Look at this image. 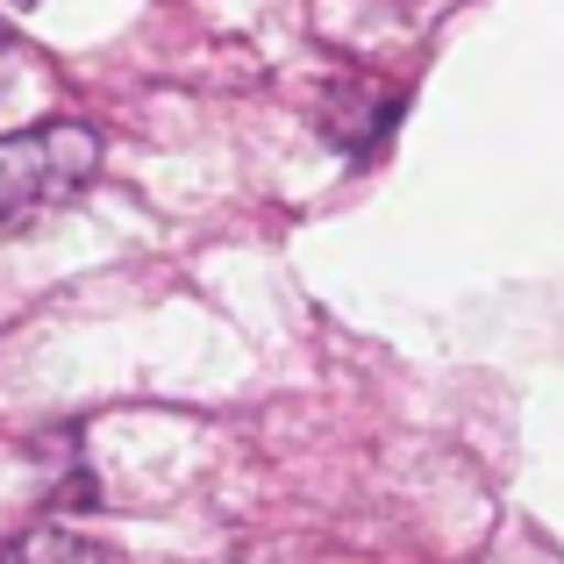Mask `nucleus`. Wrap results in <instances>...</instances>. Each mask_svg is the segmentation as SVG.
I'll list each match as a JSON object with an SVG mask.
<instances>
[{"label": "nucleus", "mask_w": 564, "mask_h": 564, "mask_svg": "<svg viewBox=\"0 0 564 564\" xmlns=\"http://www.w3.org/2000/svg\"><path fill=\"white\" fill-rule=\"evenodd\" d=\"M0 564H108V551L100 543H86L79 529H29V536H14L8 551H0Z\"/></svg>", "instance_id": "obj_2"}, {"label": "nucleus", "mask_w": 564, "mask_h": 564, "mask_svg": "<svg viewBox=\"0 0 564 564\" xmlns=\"http://www.w3.org/2000/svg\"><path fill=\"white\" fill-rule=\"evenodd\" d=\"M0 57H8V36H0Z\"/></svg>", "instance_id": "obj_3"}, {"label": "nucleus", "mask_w": 564, "mask_h": 564, "mask_svg": "<svg viewBox=\"0 0 564 564\" xmlns=\"http://www.w3.org/2000/svg\"><path fill=\"white\" fill-rule=\"evenodd\" d=\"M94 172H100V137L86 122H36L0 137V229L79 200Z\"/></svg>", "instance_id": "obj_1"}]
</instances>
